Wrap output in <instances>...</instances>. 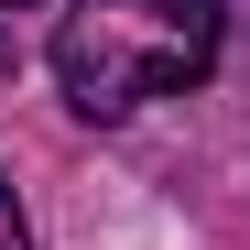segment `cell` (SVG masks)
Masks as SVG:
<instances>
[{"label":"cell","instance_id":"3","mask_svg":"<svg viewBox=\"0 0 250 250\" xmlns=\"http://www.w3.org/2000/svg\"><path fill=\"white\" fill-rule=\"evenodd\" d=\"M0 76H11V33H0Z\"/></svg>","mask_w":250,"mask_h":250},{"label":"cell","instance_id":"1","mask_svg":"<svg viewBox=\"0 0 250 250\" xmlns=\"http://www.w3.org/2000/svg\"><path fill=\"white\" fill-rule=\"evenodd\" d=\"M229 44L218 0H76L55 22V87L76 120H131L152 98H185Z\"/></svg>","mask_w":250,"mask_h":250},{"label":"cell","instance_id":"4","mask_svg":"<svg viewBox=\"0 0 250 250\" xmlns=\"http://www.w3.org/2000/svg\"><path fill=\"white\" fill-rule=\"evenodd\" d=\"M11 11H33V0H11Z\"/></svg>","mask_w":250,"mask_h":250},{"label":"cell","instance_id":"2","mask_svg":"<svg viewBox=\"0 0 250 250\" xmlns=\"http://www.w3.org/2000/svg\"><path fill=\"white\" fill-rule=\"evenodd\" d=\"M0 250H33V218H22V196L0 185Z\"/></svg>","mask_w":250,"mask_h":250}]
</instances>
